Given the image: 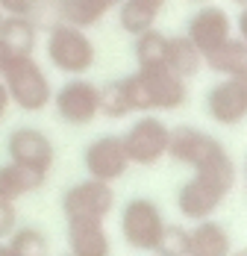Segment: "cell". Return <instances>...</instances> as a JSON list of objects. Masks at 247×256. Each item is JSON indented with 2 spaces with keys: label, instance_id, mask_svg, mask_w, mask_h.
Masks as SVG:
<instances>
[{
  "label": "cell",
  "instance_id": "f1b7e54d",
  "mask_svg": "<svg viewBox=\"0 0 247 256\" xmlns=\"http://www.w3.org/2000/svg\"><path fill=\"white\" fill-rule=\"evenodd\" d=\"M6 112H9V92H6V86L0 80V121L6 118Z\"/></svg>",
  "mask_w": 247,
  "mask_h": 256
},
{
  "label": "cell",
  "instance_id": "8d00e7d4",
  "mask_svg": "<svg viewBox=\"0 0 247 256\" xmlns=\"http://www.w3.org/2000/svg\"><path fill=\"white\" fill-rule=\"evenodd\" d=\"M3 18H6V15H3V9H0V24H3Z\"/></svg>",
  "mask_w": 247,
  "mask_h": 256
},
{
  "label": "cell",
  "instance_id": "e0dca14e",
  "mask_svg": "<svg viewBox=\"0 0 247 256\" xmlns=\"http://www.w3.org/2000/svg\"><path fill=\"white\" fill-rule=\"evenodd\" d=\"M44 180H48V174H42V171L24 168L18 162H6V165H0V198L15 204L26 194L38 192L44 186Z\"/></svg>",
  "mask_w": 247,
  "mask_h": 256
},
{
  "label": "cell",
  "instance_id": "4316f807",
  "mask_svg": "<svg viewBox=\"0 0 247 256\" xmlns=\"http://www.w3.org/2000/svg\"><path fill=\"white\" fill-rule=\"evenodd\" d=\"M38 6H42V0H0L3 15H24V18H32Z\"/></svg>",
  "mask_w": 247,
  "mask_h": 256
},
{
  "label": "cell",
  "instance_id": "9a60e30c",
  "mask_svg": "<svg viewBox=\"0 0 247 256\" xmlns=\"http://www.w3.org/2000/svg\"><path fill=\"white\" fill-rule=\"evenodd\" d=\"M230 250H232L230 232L215 218L194 221V227L188 230V254L186 256H226Z\"/></svg>",
  "mask_w": 247,
  "mask_h": 256
},
{
  "label": "cell",
  "instance_id": "3957f363",
  "mask_svg": "<svg viewBox=\"0 0 247 256\" xmlns=\"http://www.w3.org/2000/svg\"><path fill=\"white\" fill-rule=\"evenodd\" d=\"M44 53H48L50 65L59 71V74H68V77H82L94 68V42L88 38V32L82 26L65 24V21H56L48 30V38H44Z\"/></svg>",
  "mask_w": 247,
  "mask_h": 256
},
{
  "label": "cell",
  "instance_id": "8fae6325",
  "mask_svg": "<svg viewBox=\"0 0 247 256\" xmlns=\"http://www.w3.org/2000/svg\"><path fill=\"white\" fill-rule=\"evenodd\" d=\"M6 154H9V162H18L24 168L42 171V174H48L56 162V148H53L50 136L36 127L12 130L6 138Z\"/></svg>",
  "mask_w": 247,
  "mask_h": 256
},
{
  "label": "cell",
  "instance_id": "277c9868",
  "mask_svg": "<svg viewBox=\"0 0 247 256\" xmlns=\"http://www.w3.org/2000/svg\"><path fill=\"white\" fill-rule=\"evenodd\" d=\"M0 80H3V86L9 92V103H15L24 112H42L53 100L50 77L44 74V68L36 62L32 53L12 56Z\"/></svg>",
  "mask_w": 247,
  "mask_h": 256
},
{
  "label": "cell",
  "instance_id": "5bb4252c",
  "mask_svg": "<svg viewBox=\"0 0 247 256\" xmlns=\"http://www.w3.org/2000/svg\"><path fill=\"white\" fill-rule=\"evenodd\" d=\"M68 254L71 256H112V242L103 230V221H68Z\"/></svg>",
  "mask_w": 247,
  "mask_h": 256
},
{
  "label": "cell",
  "instance_id": "ba28073f",
  "mask_svg": "<svg viewBox=\"0 0 247 256\" xmlns=\"http://www.w3.org/2000/svg\"><path fill=\"white\" fill-rule=\"evenodd\" d=\"M53 106L56 115L71 124V127H88L100 115V86H94L92 80L71 77L56 94H53Z\"/></svg>",
  "mask_w": 247,
  "mask_h": 256
},
{
  "label": "cell",
  "instance_id": "ffe728a7",
  "mask_svg": "<svg viewBox=\"0 0 247 256\" xmlns=\"http://www.w3.org/2000/svg\"><path fill=\"white\" fill-rule=\"evenodd\" d=\"M0 42L9 48L12 56H24V53L36 50V42H38V30L32 18L24 15H6L3 24H0Z\"/></svg>",
  "mask_w": 247,
  "mask_h": 256
},
{
  "label": "cell",
  "instance_id": "d4e9b609",
  "mask_svg": "<svg viewBox=\"0 0 247 256\" xmlns=\"http://www.w3.org/2000/svg\"><path fill=\"white\" fill-rule=\"evenodd\" d=\"M188 254V227L165 224L162 238L156 244V256H186Z\"/></svg>",
  "mask_w": 247,
  "mask_h": 256
},
{
  "label": "cell",
  "instance_id": "74e56055",
  "mask_svg": "<svg viewBox=\"0 0 247 256\" xmlns=\"http://www.w3.org/2000/svg\"><path fill=\"white\" fill-rule=\"evenodd\" d=\"M48 3H59V0H48Z\"/></svg>",
  "mask_w": 247,
  "mask_h": 256
},
{
  "label": "cell",
  "instance_id": "d6a6232c",
  "mask_svg": "<svg viewBox=\"0 0 247 256\" xmlns=\"http://www.w3.org/2000/svg\"><path fill=\"white\" fill-rule=\"evenodd\" d=\"M186 3H192V6H203V3H212V0H186Z\"/></svg>",
  "mask_w": 247,
  "mask_h": 256
},
{
  "label": "cell",
  "instance_id": "f35d334b",
  "mask_svg": "<svg viewBox=\"0 0 247 256\" xmlns=\"http://www.w3.org/2000/svg\"><path fill=\"white\" fill-rule=\"evenodd\" d=\"M62 256H71V254H62Z\"/></svg>",
  "mask_w": 247,
  "mask_h": 256
},
{
  "label": "cell",
  "instance_id": "4dcf8cb0",
  "mask_svg": "<svg viewBox=\"0 0 247 256\" xmlns=\"http://www.w3.org/2000/svg\"><path fill=\"white\" fill-rule=\"evenodd\" d=\"M9 59H12V53H9V48L0 42V77H3V71H6V65H9Z\"/></svg>",
  "mask_w": 247,
  "mask_h": 256
},
{
  "label": "cell",
  "instance_id": "7a4b0ae2",
  "mask_svg": "<svg viewBox=\"0 0 247 256\" xmlns=\"http://www.w3.org/2000/svg\"><path fill=\"white\" fill-rule=\"evenodd\" d=\"M132 112H174L188 100V82L171 68H136L126 77Z\"/></svg>",
  "mask_w": 247,
  "mask_h": 256
},
{
  "label": "cell",
  "instance_id": "f546056e",
  "mask_svg": "<svg viewBox=\"0 0 247 256\" xmlns=\"http://www.w3.org/2000/svg\"><path fill=\"white\" fill-rule=\"evenodd\" d=\"M236 30H238V38L247 42V6L242 9V15H238V21H236Z\"/></svg>",
  "mask_w": 247,
  "mask_h": 256
},
{
  "label": "cell",
  "instance_id": "d590c367",
  "mask_svg": "<svg viewBox=\"0 0 247 256\" xmlns=\"http://www.w3.org/2000/svg\"><path fill=\"white\" fill-rule=\"evenodd\" d=\"M244 192H247V159H244Z\"/></svg>",
  "mask_w": 247,
  "mask_h": 256
},
{
  "label": "cell",
  "instance_id": "836d02e7",
  "mask_svg": "<svg viewBox=\"0 0 247 256\" xmlns=\"http://www.w3.org/2000/svg\"><path fill=\"white\" fill-rule=\"evenodd\" d=\"M226 256H247V248H244V250H230Z\"/></svg>",
  "mask_w": 247,
  "mask_h": 256
},
{
  "label": "cell",
  "instance_id": "4fadbf2b",
  "mask_svg": "<svg viewBox=\"0 0 247 256\" xmlns=\"http://www.w3.org/2000/svg\"><path fill=\"white\" fill-rule=\"evenodd\" d=\"M186 36L198 44L200 53H209L212 48H218L224 38L232 36V18L226 15V9H221V6L203 3V6H198V12L188 18Z\"/></svg>",
  "mask_w": 247,
  "mask_h": 256
},
{
  "label": "cell",
  "instance_id": "30bf717a",
  "mask_svg": "<svg viewBox=\"0 0 247 256\" xmlns=\"http://www.w3.org/2000/svg\"><path fill=\"white\" fill-rule=\"evenodd\" d=\"M206 112L221 127H238L247 118V74L218 80L206 94Z\"/></svg>",
  "mask_w": 247,
  "mask_h": 256
},
{
  "label": "cell",
  "instance_id": "cb8c5ba5",
  "mask_svg": "<svg viewBox=\"0 0 247 256\" xmlns=\"http://www.w3.org/2000/svg\"><path fill=\"white\" fill-rule=\"evenodd\" d=\"M118 24H121L124 32H130V36L136 38V36H142L144 30L156 26V15H150L144 9H138V6L121 0V3H118Z\"/></svg>",
  "mask_w": 247,
  "mask_h": 256
},
{
  "label": "cell",
  "instance_id": "e575fe53",
  "mask_svg": "<svg viewBox=\"0 0 247 256\" xmlns=\"http://www.w3.org/2000/svg\"><path fill=\"white\" fill-rule=\"evenodd\" d=\"M230 3H236V6H242V9L247 6V0H230Z\"/></svg>",
  "mask_w": 247,
  "mask_h": 256
},
{
  "label": "cell",
  "instance_id": "44dd1931",
  "mask_svg": "<svg viewBox=\"0 0 247 256\" xmlns=\"http://www.w3.org/2000/svg\"><path fill=\"white\" fill-rule=\"evenodd\" d=\"M136 65L138 68H162L165 56H168V36L156 26L144 30L142 36H136Z\"/></svg>",
  "mask_w": 247,
  "mask_h": 256
},
{
  "label": "cell",
  "instance_id": "7402d4cb",
  "mask_svg": "<svg viewBox=\"0 0 247 256\" xmlns=\"http://www.w3.org/2000/svg\"><path fill=\"white\" fill-rule=\"evenodd\" d=\"M100 112H103L106 118H126V115H132L126 77L109 80V82L100 88Z\"/></svg>",
  "mask_w": 247,
  "mask_h": 256
},
{
  "label": "cell",
  "instance_id": "ac0fdd59",
  "mask_svg": "<svg viewBox=\"0 0 247 256\" xmlns=\"http://www.w3.org/2000/svg\"><path fill=\"white\" fill-rule=\"evenodd\" d=\"M118 3L121 0H59L56 9H59V21L88 30L100 24L112 9H118Z\"/></svg>",
  "mask_w": 247,
  "mask_h": 256
},
{
  "label": "cell",
  "instance_id": "9c48e42d",
  "mask_svg": "<svg viewBox=\"0 0 247 256\" xmlns=\"http://www.w3.org/2000/svg\"><path fill=\"white\" fill-rule=\"evenodd\" d=\"M168 156H171L174 162L188 165L194 171V168H203V165H209V162L226 156V148H224L215 136L192 127V124H180L168 136Z\"/></svg>",
  "mask_w": 247,
  "mask_h": 256
},
{
  "label": "cell",
  "instance_id": "5b68a950",
  "mask_svg": "<svg viewBox=\"0 0 247 256\" xmlns=\"http://www.w3.org/2000/svg\"><path fill=\"white\" fill-rule=\"evenodd\" d=\"M165 215L150 198H132L121 209V236L132 250L156 254V244L165 230Z\"/></svg>",
  "mask_w": 247,
  "mask_h": 256
},
{
  "label": "cell",
  "instance_id": "7c38bea8",
  "mask_svg": "<svg viewBox=\"0 0 247 256\" xmlns=\"http://www.w3.org/2000/svg\"><path fill=\"white\" fill-rule=\"evenodd\" d=\"M82 165H86L88 177L94 180H103V182L121 180L130 168L121 136H98L94 142H88V148L82 154Z\"/></svg>",
  "mask_w": 247,
  "mask_h": 256
},
{
  "label": "cell",
  "instance_id": "1f68e13d",
  "mask_svg": "<svg viewBox=\"0 0 247 256\" xmlns=\"http://www.w3.org/2000/svg\"><path fill=\"white\" fill-rule=\"evenodd\" d=\"M0 256H12V250H9V244H3V242H0Z\"/></svg>",
  "mask_w": 247,
  "mask_h": 256
},
{
  "label": "cell",
  "instance_id": "8992f818",
  "mask_svg": "<svg viewBox=\"0 0 247 256\" xmlns=\"http://www.w3.org/2000/svg\"><path fill=\"white\" fill-rule=\"evenodd\" d=\"M168 136H171V127L156 118V115H142L132 127L121 136L124 150H126V159L130 165H156L159 159L168 156Z\"/></svg>",
  "mask_w": 247,
  "mask_h": 256
},
{
  "label": "cell",
  "instance_id": "2e32d148",
  "mask_svg": "<svg viewBox=\"0 0 247 256\" xmlns=\"http://www.w3.org/2000/svg\"><path fill=\"white\" fill-rule=\"evenodd\" d=\"M203 65L221 77H232V74H247V42L238 36L224 38L218 48L203 53Z\"/></svg>",
  "mask_w": 247,
  "mask_h": 256
},
{
  "label": "cell",
  "instance_id": "83f0119b",
  "mask_svg": "<svg viewBox=\"0 0 247 256\" xmlns=\"http://www.w3.org/2000/svg\"><path fill=\"white\" fill-rule=\"evenodd\" d=\"M126 3H132V6H138V9H144V12H150V15H156V18H159L168 0H126Z\"/></svg>",
  "mask_w": 247,
  "mask_h": 256
},
{
  "label": "cell",
  "instance_id": "6da1fadb",
  "mask_svg": "<svg viewBox=\"0 0 247 256\" xmlns=\"http://www.w3.org/2000/svg\"><path fill=\"white\" fill-rule=\"evenodd\" d=\"M232 186H236V162L226 154L203 168H194L192 180H186L182 188L176 192V209L188 221L212 218L226 204Z\"/></svg>",
  "mask_w": 247,
  "mask_h": 256
},
{
  "label": "cell",
  "instance_id": "52a82bcc",
  "mask_svg": "<svg viewBox=\"0 0 247 256\" xmlns=\"http://www.w3.org/2000/svg\"><path fill=\"white\" fill-rule=\"evenodd\" d=\"M115 209V192L112 182L103 180H82L74 182L65 194H62V212L65 218H82V221H106L109 212Z\"/></svg>",
  "mask_w": 247,
  "mask_h": 256
},
{
  "label": "cell",
  "instance_id": "484cf974",
  "mask_svg": "<svg viewBox=\"0 0 247 256\" xmlns=\"http://www.w3.org/2000/svg\"><path fill=\"white\" fill-rule=\"evenodd\" d=\"M18 227V209L12 200H3L0 198V242H6Z\"/></svg>",
  "mask_w": 247,
  "mask_h": 256
},
{
  "label": "cell",
  "instance_id": "603a6c76",
  "mask_svg": "<svg viewBox=\"0 0 247 256\" xmlns=\"http://www.w3.org/2000/svg\"><path fill=\"white\" fill-rule=\"evenodd\" d=\"M12 256H50V242L38 227H15L9 236Z\"/></svg>",
  "mask_w": 247,
  "mask_h": 256
},
{
  "label": "cell",
  "instance_id": "d6986e66",
  "mask_svg": "<svg viewBox=\"0 0 247 256\" xmlns=\"http://www.w3.org/2000/svg\"><path fill=\"white\" fill-rule=\"evenodd\" d=\"M165 68H171L176 77H182L186 82L192 77H198V71L203 68V53L198 50V44L182 32V36H168V56H165Z\"/></svg>",
  "mask_w": 247,
  "mask_h": 256
}]
</instances>
